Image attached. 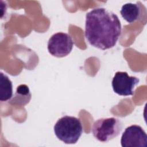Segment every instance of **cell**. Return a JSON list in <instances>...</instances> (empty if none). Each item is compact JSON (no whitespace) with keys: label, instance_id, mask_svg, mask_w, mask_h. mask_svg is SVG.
I'll list each match as a JSON object with an SVG mask.
<instances>
[{"label":"cell","instance_id":"cell-1","mask_svg":"<svg viewBox=\"0 0 147 147\" xmlns=\"http://www.w3.org/2000/svg\"><path fill=\"white\" fill-rule=\"evenodd\" d=\"M121 30L118 17L106 8H95L86 13L84 34L88 42L94 47L102 50L114 47Z\"/></svg>","mask_w":147,"mask_h":147},{"label":"cell","instance_id":"cell-2","mask_svg":"<svg viewBox=\"0 0 147 147\" xmlns=\"http://www.w3.org/2000/svg\"><path fill=\"white\" fill-rule=\"evenodd\" d=\"M53 129L57 138L66 144L76 143L83 131L80 120L76 117L68 115L59 118Z\"/></svg>","mask_w":147,"mask_h":147},{"label":"cell","instance_id":"cell-3","mask_svg":"<svg viewBox=\"0 0 147 147\" xmlns=\"http://www.w3.org/2000/svg\"><path fill=\"white\" fill-rule=\"evenodd\" d=\"M122 128V123L119 119L115 117L103 118L94 122L91 132L99 141L107 142L117 137Z\"/></svg>","mask_w":147,"mask_h":147},{"label":"cell","instance_id":"cell-4","mask_svg":"<svg viewBox=\"0 0 147 147\" xmlns=\"http://www.w3.org/2000/svg\"><path fill=\"white\" fill-rule=\"evenodd\" d=\"M47 46L48 51L51 55L57 57H63L71 53L74 42L68 34L58 32L49 38Z\"/></svg>","mask_w":147,"mask_h":147},{"label":"cell","instance_id":"cell-5","mask_svg":"<svg viewBox=\"0 0 147 147\" xmlns=\"http://www.w3.org/2000/svg\"><path fill=\"white\" fill-rule=\"evenodd\" d=\"M140 79L130 76L126 72H117L112 80V87L117 94L121 96L133 95L135 87L138 84Z\"/></svg>","mask_w":147,"mask_h":147},{"label":"cell","instance_id":"cell-6","mask_svg":"<svg viewBox=\"0 0 147 147\" xmlns=\"http://www.w3.org/2000/svg\"><path fill=\"white\" fill-rule=\"evenodd\" d=\"M121 144L122 147H146V132L139 125H131L126 127L122 133Z\"/></svg>","mask_w":147,"mask_h":147},{"label":"cell","instance_id":"cell-7","mask_svg":"<svg viewBox=\"0 0 147 147\" xmlns=\"http://www.w3.org/2000/svg\"><path fill=\"white\" fill-rule=\"evenodd\" d=\"M141 11V7L139 5L127 3L122 6L120 13L122 18L127 22L133 23L139 19Z\"/></svg>","mask_w":147,"mask_h":147},{"label":"cell","instance_id":"cell-8","mask_svg":"<svg viewBox=\"0 0 147 147\" xmlns=\"http://www.w3.org/2000/svg\"><path fill=\"white\" fill-rule=\"evenodd\" d=\"M31 94L28 86L26 84H21L17 87L13 98L9 100V103L13 105H24L29 102Z\"/></svg>","mask_w":147,"mask_h":147},{"label":"cell","instance_id":"cell-9","mask_svg":"<svg viewBox=\"0 0 147 147\" xmlns=\"http://www.w3.org/2000/svg\"><path fill=\"white\" fill-rule=\"evenodd\" d=\"M13 96V84L9 77L3 72H0V100H9Z\"/></svg>","mask_w":147,"mask_h":147}]
</instances>
